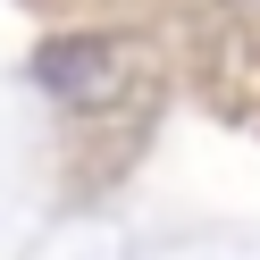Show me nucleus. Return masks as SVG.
I'll use <instances>...</instances> for the list:
<instances>
[{
  "label": "nucleus",
  "instance_id": "nucleus-1",
  "mask_svg": "<svg viewBox=\"0 0 260 260\" xmlns=\"http://www.w3.org/2000/svg\"><path fill=\"white\" fill-rule=\"evenodd\" d=\"M34 76L59 92V101H76V109H101L109 92L126 84V51H118V42H92V34H76V42H51Z\"/></svg>",
  "mask_w": 260,
  "mask_h": 260
}]
</instances>
